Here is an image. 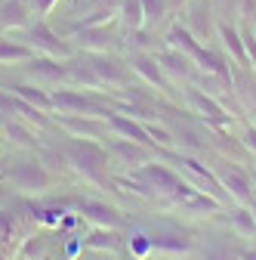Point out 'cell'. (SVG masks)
<instances>
[{
  "instance_id": "obj_1",
  "label": "cell",
  "mask_w": 256,
  "mask_h": 260,
  "mask_svg": "<svg viewBox=\"0 0 256 260\" xmlns=\"http://www.w3.org/2000/svg\"><path fill=\"white\" fill-rule=\"evenodd\" d=\"M65 155L71 161V168L77 174H83V180L96 183V186H105L108 183V149L99 146L96 140H77L71 137L65 143Z\"/></svg>"
},
{
  "instance_id": "obj_2",
  "label": "cell",
  "mask_w": 256,
  "mask_h": 260,
  "mask_svg": "<svg viewBox=\"0 0 256 260\" xmlns=\"http://www.w3.org/2000/svg\"><path fill=\"white\" fill-rule=\"evenodd\" d=\"M4 177L16 186V189H22V192H47L50 189V183H53V174L47 171V165L34 155V158H13V161H7L4 165Z\"/></svg>"
},
{
  "instance_id": "obj_3",
  "label": "cell",
  "mask_w": 256,
  "mask_h": 260,
  "mask_svg": "<svg viewBox=\"0 0 256 260\" xmlns=\"http://www.w3.org/2000/svg\"><path fill=\"white\" fill-rule=\"evenodd\" d=\"M25 44L34 50V53L53 56V59H71V56H77L74 44H71L68 38H62L59 31H56L53 25H47V22L28 25V28H25Z\"/></svg>"
},
{
  "instance_id": "obj_4",
  "label": "cell",
  "mask_w": 256,
  "mask_h": 260,
  "mask_svg": "<svg viewBox=\"0 0 256 260\" xmlns=\"http://www.w3.org/2000/svg\"><path fill=\"white\" fill-rule=\"evenodd\" d=\"M136 177L142 183H148L154 192H167V195H173V199H179V195H185L191 189L176 171H170L167 165H151V161H145V165L136 168Z\"/></svg>"
},
{
  "instance_id": "obj_5",
  "label": "cell",
  "mask_w": 256,
  "mask_h": 260,
  "mask_svg": "<svg viewBox=\"0 0 256 260\" xmlns=\"http://www.w3.org/2000/svg\"><path fill=\"white\" fill-rule=\"evenodd\" d=\"M87 59H90L96 78H99L102 84H108V87H130L133 84L130 65H126L123 59H117L114 53H87Z\"/></svg>"
},
{
  "instance_id": "obj_6",
  "label": "cell",
  "mask_w": 256,
  "mask_h": 260,
  "mask_svg": "<svg viewBox=\"0 0 256 260\" xmlns=\"http://www.w3.org/2000/svg\"><path fill=\"white\" fill-rule=\"evenodd\" d=\"M68 41H74V50H83V53H114L120 47V38L108 28V22L77 28Z\"/></svg>"
},
{
  "instance_id": "obj_7",
  "label": "cell",
  "mask_w": 256,
  "mask_h": 260,
  "mask_svg": "<svg viewBox=\"0 0 256 260\" xmlns=\"http://www.w3.org/2000/svg\"><path fill=\"white\" fill-rule=\"evenodd\" d=\"M50 96H53V109H59L62 115H99V118L108 115V106L77 90H56Z\"/></svg>"
},
{
  "instance_id": "obj_8",
  "label": "cell",
  "mask_w": 256,
  "mask_h": 260,
  "mask_svg": "<svg viewBox=\"0 0 256 260\" xmlns=\"http://www.w3.org/2000/svg\"><path fill=\"white\" fill-rule=\"evenodd\" d=\"M71 205H74V211H77L83 220H90V223H96V226H108V230H123V226H126L123 214H120L117 208L105 205V202H96V199H74Z\"/></svg>"
},
{
  "instance_id": "obj_9",
  "label": "cell",
  "mask_w": 256,
  "mask_h": 260,
  "mask_svg": "<svg viewBox=\"0 0 256 260\" xmlns=\"http://www.w3.org/2000/svg\"><path fill=\"white\" fill-rule=\"evenodd\" d=\"M59 127L77 140H102L108 134V121L99 115H62Z\"/></svg>"
},
{
  "instance_id": "obj_10",
  "label": "cell",
  "mask_w": 256,
  "mask_h": 260,
  "mask_svg": "<svg viewBox=\"0 0 256 260\" xmlns=\"http://www.w3.org/2000/svg\"><path fill=\"white\" fill-rule=\"evenodd\" d=\"M126 65H130V72L139 75L148 87H157V90H170L167 84V75L164 69L157 65L154 53H142V50H130V56H126Z\"/></svg>"
},
{
  "instance_id": "obj_11",
  "label": "cell",
  "mask_w": 256,
  "mask_h": 260,
  "mask_svg": "<svg viewBox=\"0 0 256 260\" xmlns=\"http://www.w3.org/2000/svg\"><path fill=\"white\" fill-rule=\"evenodd\" d=\"M216 177H219V183H222V189H226L229 195H235L238 202H247L250 205V199H253V177L244 171V168H238V165H219L216 168Z\"/></svg>"
},
{
  "instance_id": "obj_12",
  "label": "cell",
  "mask_w": 256,
  "mask_h": 260,
  "mask_svg": "<svg viewBox=\"0 0 256 260\" xmlns=\"http://www.w3.org/2000/svg\"><path fill=\"white\" fill-rule=\"evenodd\" d=\"M185 96H188L191 109H195L198 115H204L210 124H216V127L232 124V115L222 109V103L216 100V96H207V93H204V90H198V87H188V90H185Z\"/></svg>"
},
{
  "instance_id": "obj_13",
  "label": "cell",
  "mask_w": 256,
  "mask_h": 260,
  "mask_svg": "<svg viewBox=\"0 0 256 260\" xmlns=\"http://www.w3.org/2000/svg\"><path fill=\"white\" fill-rule=\"evenodd\" d=\"M154 59H157V65L164 69V75H170V78H179V81H195V75H198V65L191 62L185 53L173 50V47L157 50V53H154Z\"/></svg>"
},
{
  "instance_id": "obj_14",
  "label": "cell",
  "mask_w": 256,
  "mask_h": 260,
  "mask_svg": "<svg viewBox=\"0 0 256 260\" xmlns=\"http://www.w3.org/2000/svg\"><path fill=\"white\" fill-rule=\"evenodd\" d=\"M216 13L213 7L207 4V0H195V4L188 7V31L195 35L198 41H210V35H216Z\"/></svg>"
},
{
  "instance_id": "obj_15",
  "label": "cell",
  "mask_w": 256,
  "mask_h": 260,
  "mask_svg": "<svg viewBox=\"0 0 256 260\" xmlns=\"http://www.w3.org/2000/svg\"><path fill=\"white\" fill-rule=\"evenodd\" d=\"M105 121H108V127L114 130L117 137H123V140H136V143H142V146H151V149H154V140H151V134L145 130V124H139L136 118H130V115H120V112H111V109H108Z\"/></svg>"
},
{
  "instance_id": "obj_16",
  "label": "cell",
  "mask_w": 256,
  "mask_h": 260,
  "mask_svg": "<svg viewBox=\"0 0 256 260\" xmlns=\"http://www.w3.org/2000/svg\"><path fill=\"white\" fill-rule=\"evenodd\" d=\"M28 75L40 84H62L65 81V59L34 56V59H28Z\"/></svg>"
},
{
  "instance_id": "obj_17",
  "label": "cell",
  "mask_w": 256,
  "mask_h": 260,
  "mask_svg": "<svg viewBox=\"0 0 256 260\" xmlns=\"http://www.w3.org/2000/svg\"><path fill=\"white\" fill-rule=\"evenodd\" d=\"M216 38L222 41L226 53L235 56L238 69H250V59H247V50H244V38H241V28L235 22H216Z\"/></svg>"
},
{
  "instance_id": "obj_18",
  "label": "cell",
  "mask_w": 256,
  "mask_h": 260,
  "mask_svg": "<svg viewBox=\"0 0 256 260\" xmlns=\"http://www.w3.org/2000/svg\"><path fill=\"white\" fill-rule=\"evenodd\" d=\"M108 155H117L123 165H145V161H151L154 149L151 146H142L136 140H108Z\"/></svg>"
},
{
  "instance_id": "obj_19",
  "label": "cell",
  "mask_w": 256,
  "mask_h": 260,
  "mask_svg": "<svg viewBox=\"0 0 256 260\" xmlns=\"http://www.w3.org/2000/svg\"><path fill=\"white\" fill-rule=\"evenodd\" d=\"M167 47H173V50H179V53H185L191 62H198V56L204 53V44L191 35V31L185 28V25H173L170 31H167Z\"/></svg>"
},
{
  "instance_id": "obj_20",
  "label": "cell",
  "mask_w": 256,
  "mask_h": 260,
  "mask_svg": "<svg viewBox=\"0 0 256 260\" xmlns=\"http://www.w3.org/2000/svg\"><path fill=\"white\" fill-rule=\"evenodd\" d=\"M0 25H4V31L28 28L31 25V7L25 0H0Z\"/></svg>"
},
{
  "instance_id": "obj_21",
  "label": "cell",
  "mask_w": 256,
  "mask_h": 260,
  "mask_svg": "<svg viewBox=\"0 0 256 260\" xmlns=\"http://www.w3.org/2000/svg\"><path fill=\"white\" fill-rule=\"evenodd\" d=\"M65 81L68 84H77V87H102V81L96 78V72H93V65H90V59H65Z\"/></svg>"
},
{
  "instance_id": "obj_22",
  "label": "cell",
  "mask_w": 256,
  "mask_h": 260,
  "mask_svg": "<svg viewBox=\"0 0 256 260\" xmlns=\"http://www.w3.org/2000/svg\"><path fill=\"white\" fill-rule=\"evenodd\" d=\"M232 87H235V93H238L241 106L250 109V112H256V78L250 75V69L235 72V75H232Z\"/></svg>"
},
{
  "instance_id": "obj_23",
  "label": "cell",
  "mask_w": 256,
  "mask_h": 260,
  "mask_svg": "<svg viewBox=\"0 0 256 260\" xmlns=\"http://www.w3.org/2000/svg\"><path fill=\"white\" fill-rule=\"evenodd\" d=\"M151 248H154V251L182 254V251H191V248H195V242H191L185 233H151Z\"/></svg>"
},
{
  "instance_id": "obj_24",
  "label": "cell",
  "mask_w": 256,
  "mask_h": 260,
  "mask_svg": "<svg viewBox=\"0 0 256 260\" xmlns=\"http://www.w3.org/2000/svg\"><path fill=\"white\" fill-rule=\"evenodd\" d=\"M87 251H117L120 248V236L117 230H108V226H96V230L83 239Z\"/></svg>"
},
{
  "instance_id": "obj_25",
  "label": "cell",
  "mask_w": 256,
  "mask_h": 260,
  "mask_svg": "<svg viewBox=\"0 0 256 260\" xmlns=\"http://www.w3.org/2000/svg\"><path fill=\"white\" fill-rule=\"evenodd\" d=\"M19 100H25V103H31V106H37L40 112H50L53 109V96L47 93V90H40L37 84H13L10 87Z\"/></svg>"
},
{
  "instance_id": "obj_26",
  "label": "cell",
  "mask_w": 256,
  "mask_h": 260,
  "mask_svg": "<svg viewBox=\"0 0 256 260\" xmlns=\"http://www.w3.org/2000/svg\"><path fill=\"white\" fill-rule=\"evenodd\" d=\"M173 137H176V143H179L182 149H188V152H204V149H207L204 134H201L198 127H191V124L176 121V124H173Z\"/></svg>"
},
{
  "instance_id": "obj_27",
  "label": "cell",
  "mask_w": 256,
  "mask_h": 260,
  "mask_svg": "<svg viewBox=\"0 0 256 260\" xmlns=\"http://www.w3.org/2000/svg\"><path fill=\"white\" fill-rule=\"evenodd\" d=\"M37 158L47 165L50 174H68V171H74V168H71V161H68V155H65V149L40 146V149H37Z\"/></svg>"
},
{
  "instance_id": "obj_28",
  "label": "cell",
  "mask_w": 256,
  "mask_h": 260,
  "mask_svg": "<svg viewBox=\"0 0 256 260\" xmlns=\"http://www.w3.org/2000/svg\"><path fill=\"white\" fill-rule=\"evenodd\" d=\"M117 19L123 22V28H126V31L145 28V10H142V0H120V7H117Z\"/></svg>"
},
{
  "instance_id": "obj_29",
  "label": "cell",
  "mask_w": 256,
  "mask_h": 260,
  "mask_svg": "<svg viewBox=\"0 0 256 260\" xmlns=\"http://www.w3.org/2000/svg\"><path fill=\"white\" fill-rule=\"evenodd\" d=\"M4 130H7V137L16 143V146H22V149H37V134L31 130L25 121H16V118H7V124H4Z\"/></svg>"
},
{
  "instance_id": "obj_30",
  "label": "cell",
  "mask_w": 256,
  "mask_h": 260,
  "mask_svg": "<svg viewBox=\"0 0 256 260\" xmlns=\"http://www.w3.org/2000/svg\"><path fill=\"white\" fill-rule=\"evenodd\" d=\"M37 53L28 44H16V41H0V62H28Z\"/></svg>"
},
{
  "instance_id": "obj_31",
  "label": "cell",
  "mask_w": 256,
  "mask_h": 260,
  "mask_svg": "<svg viewBox=\"0 0 256 260\" xmlns=\"http://www.w3.org/2000/svg\"><path fill=\"white\" fill-rule=\"evenodd\" d=\"M19 236H22V226H19L16 214H13L7 205H0V242L10 245V242H16Z\"/></svg>"
},
{
  "instance_id": "obj_32",
  "label": "cell",
  "mask_w": 256,
  "mask_h": 260,
  "mask_svg": "<svg viewBox=\"0 0 256 260\" xmlns=\"http://www.w3.org/2000/svg\"><path fill=\"white\" fill-rule=\"evenodd\" d=\"M229 226H232V230H238L241 236H256V217H253V211L235 208L229 214Z\"/></svg>"
},
{
  "instance_id": "obj_33",
  "label": "cell",
  "mask_w": 256,
  "mask_h": 260,
  "mask_svg": "<svg viewBox=\"0 0 256 260\" xmlns=\"http://www.w3.org/2000/svg\"><path fill=\"white\" fill-rule=\"evenodd\" d=\"M142 10H145V28H154L167 19L170 4L167 0H142Z\"/></svg>"
},
{
  "instance_id": "obj_34",
  "label": "cell",
  "mask_w": 256,
  "mask_h": 260,
  "mask_svg": "<svg viewBox=\"0 0 256 260\" xmlns=\"http://www.w3.org/2000/svg\"><path fill=\"white\" fill-rule=\"evenodd\" d=\"M126 248L133 251L136 260H142V257H148V251H154V248H151V236H148V233H139V230H133V236H130V242H126Z\"/></svg>"
},
{
  "instance_id": "obj_35",
  "label": "cell",
  "mask_w": 256,
  "mask_h": 260,
  "mask_svg": "<svg viewBox=\"0 0 256 260\" xmlns=\"http://www.w3.org/2000/svg\"><path fill=\"white\" fill-rule=\"evenodd\" d=\"M22 257H28V260L47 257V242H44V236H28V239L22 242Z\"/></svg>"
},
{
  "instance_id": "obj_36",
  "label": "cell",
  "mask_w": 256,
  "mask_h": 260,
  "mask_svg": "<svg viewBox=\"0 0 256 260\" xmlns=\"http://www.w3.org/2000/svg\"><path fill=\"white\" fill-rule=\"evenodd\" d=\"M241 38H244V50H247L250 65H256V31H253V25H244L241 28Z\"/></svg>"
},
{
  "instance_id": "obj_37",
  "label": "cell",
  "mask_w": 256,
  "mask_h": 260,
  "mask_svg": "<svg viewBox=\"0 0 256 260\" xmlns=\"http://www.w3.org/2000/svg\"><path fill=\"white\" fill-rule=\"evenodd\" d=\"M213 143H216V146H219V149H222V152H238V149H241V146H244V143H241V146H238V143H235V140H232V143H229V137H222V134H213Z\"/></svg>"
},
{
  "instance_id": "obj_38",
  "label": "cell",
  "mask_w": 256,
  "mask_h": 260,
  "mask_svg": "<svg viewBox=\"0 0 256 260\" xmlns=\"http://www.w3.org/2000/svg\"><path fill=\"white\" fill-rule=\"evenodd\" d=\"M25 4L34 10V13H40V16H44V13H50V10H53L56 0H25Z\"/></svg>"
},
{
  "instance_id": "obj_39",
  "label": "cell",
  "mask_w": 256,
  "mask_h": 260,
  "mask_svg": "<svg viewBox=\"0 0 256 260\" xmlns=\"http://www.w3.org/2000/svg\"><path fill=\"white\" fill-rule=\"evenodd\" d=\"M238 10H241V19H244V22L253 19V13H256V0H238Z\"/></svg>"
},
{
  "instance_id": "obj_40",
  "label": "cell",
  "mask_w": 256,
  "mask_h": 260,
  "mask_svg": "<svg viewBox=\"0 0 256 260\" xmlns=\"http://www.w3.org/2000/svg\"><path fill=\"white\" fill-rule=\"evenodd\" d=\"M241 143H244V149L256 152V127H247V130H244V134H241Z\"/></svg>"
},
{
  "instance_id": "obj_41",
  "label": "cell",
  "mask_w": 256,
  "mask_h": 260,
  "mask_svg": "<svg viewBox=\"0 0 256 260\" xmlns=\"http://www.w3.org/2000/svg\"><path fill=\"white\" fill-rule=\"evenodd\" d=\"M238 260H256V248H247V251H241V257Z\"/></svg>"
},
{
  "instance_id": "obj_42",
  "label": "cell",
  "mask_w": 256,
  "mask_h": 260,
  "mask_svg": "<svg viewBox=\"0 0 256 260\" xmlns=\"http://www.w3.org/2000/svg\"><path fill=\"white\" fill-rule=\"evenodd\" d=\"M96 260H117V257H114V251H99V257H96Z\"/></svg>"
},
{
  "instance_id": "obj_43",
  "label": "cell",
  "mask_w": 256,
  "mask_h": 260,
  "mask_svg": "<svg viewBox=\"0 0 256 260\" xmlns=\"http://www.w3.org/2000/svg\"><path fill=\"white\" fill-rule=\"evenodd\" d=\"M167 4H170V10H179V7L185 4V0H167Z\"/></svg>"
},
{
  "instance_id": "obj_44",
  "label": "cell",
  "mask_w": 256,
  "mask_h": 260,
  "mask_svg": "<svg viewBox=\"0 0 256 260\" xmlns=\"http://www.w3.org/2000/svg\"><path fill=\"white\" fill-rule=\"evenodd\" d=\"M250 211H253V217H256V199H250Z\"/></svg>"
},
{
  "instance_id": "obj_45",
  "label": "cell",
  "mask_w": 256,
  "mask_h": 260,
  "mask_svg": "<svg viewBox=\"0 0 256 260\" xmlns=\"http://www.w3.org/2000/svg\"><path fill=\"white\" fill-rule=\"evenodd\" d=\"M4 124H7V115H4V112H0V127H4Z\"/></svg>"
},
{
  "instance_id": "obj_46",
  "label": "cell",
  "mask_w": 256,
  "mask_h": 260,
  "mask_svg": "<svg viewBox=\"0 0 256 260\" xmlns=\"http://www.w3.org/2000/svg\"><path fill=\"white\" fill-rule=\"evenodd\" d=\"M250 25H253V31H256V13H253V19H250Z\"/></svg>"
},
{
  "instance_id": "obj_47",
  "label": "cell",
  "mask_w": 256,
  "mask_h": 260,
  "mask_svg": "<svg viewBox=\"0 0 256 260\" xmlns=\"http://www.w3.org/2000/svg\"><path fill=\"white\" fill-rule=\"evenodd\" d=\"M0 260H10V257H7V254H4V251H0Z\"/></svg>"
},
{
  "instance_id": "obj_48",
  "label": "cell",
  "mask_w": 256,
  "mask_h": 260,
  "mask_svg": "<svg viewBox=\"0 0 256 260\" xmlns=\"http://www.w3.org/2000/svg\"><path fill=\"white\" fill-rule=\"evenodd\" d=\"M250 177H253V186H256V171H253V174H250Z\"/></svg>"
},
{
  "instance_id": "obj_49",
  "label": "cell",
  "mask_w": 256,
  "mask_h": 260,
  "mask_svg": "<svg viewBox=\"0 0 256 260\" xmlns=\"http://www.w3.org/2000/svg\"><path fill=\"white\" fill-rule=\"evenodd\" d=\"M40 260H53V257H40Z\"/></svg>"
},
{
  "instance_id": "obj_50",
  "label": "cell",
  "mask_w": 256,
  "mask_h": 260,
  "mask_svg": "<svg viewBox=\"0 0 256 260\" xmlns=\"http://www.w3.org/2000/svg\"><path fill=\"white\" fill-rule=\"evenodd\" d=\"M0 251H4V242H0Z\"/></svg>"
},
{
  "instance_id": "obj_51",
  "label": "cell",
  "mask_w": 256,
  "mask_h": 260,
  "mask_svg": "<svg viewBox=\"0 0 256 260\" xmlns=\"http://www.w3.org/2000/svg\"><path fill=\"white\" fill-rule=\"evenodd\" d=\"M0 31H4V25H0Z\"/></svg>"
},
{
  "instance_id": "obj_52",
  "label": "cell",
  "mask_w": 256,
  "mask_h": 260,
  "mask_svg": "<svg viewBox=\"0 0 256 260\" xmlns=\"http://www.w3.org/2000/svg\"><path fill=\"white\" fill-rule=\"evenodd\" d=\"M68 260H71V257H68Z\"/></svg>"
}]
</instances>
